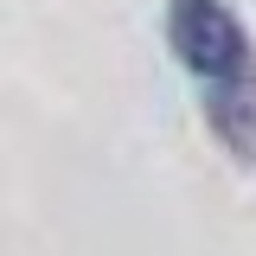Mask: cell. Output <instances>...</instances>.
I'll return each instance as SVG.
<instances>
[{"instance_id": "obj_1", "label": "cell", "mask_w": 256, "mask_h": 256, "mask_svg": "<svg viewBox=\"0 0 256 256\" xmlns=\"http://www.w3.org/2000/svg\"><path fill=\"white\" fill-rule=\"evenodd\" d=\"M166 45L205 84V116L244 160H256V45L224 0H173Z\"/></svg>"}]
</instances>
